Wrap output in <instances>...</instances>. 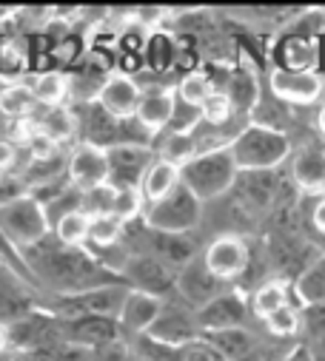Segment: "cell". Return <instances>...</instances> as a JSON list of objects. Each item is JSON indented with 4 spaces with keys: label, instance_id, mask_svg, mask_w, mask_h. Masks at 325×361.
Here are the masks:
<instances>
[{
    "label": "cell",
    "instance_id": "6da1fadb",
    "mask_svg": "<svg viewBox=\"0 0 325 361\" xmlns=\"http://www.w3.org/2000/svg\"><path fill=\"white\" fill-rule=\"evenodd\" d=\"M237 165L228 151V145H217L208 151H200L191 162L180 168V183L200 200L208 202L220 194H225L237 183Z\"/></svg>",
    "mask_w": 325,
    "mask_h": 361
},
{
    "label": "cell",
    "instance_id": "7a4b0ae2",
    "mask_svg": "<svg viewBox=\"0 0 325 361\" xmlns=\"http://www.w3.org/2000/svg\"><path fill=\"white\" fill-rule=\"evenodd\" d=\"M228 151L234 157L237 171H268L288 157V137L268 126H249L242 128L231 142Z\"/></svg>",
    "mask_w": 325,
    "mask_h": 361
},
{
    "label": "cell",
    "instance_id": "3957f363",
    "mask_svg": "<svg viewBox=\"0 0 325 361\" xmlns=\"http://www.w3.org/2000/svg\"><path fill=\"white\" fill-rule=\"evenodd\" d=\"M0 233H4L20 253H26L29 247L40 245L52 233V228L46 222L43 205L20 191V194L0 202Z\"/></svg>",
    "mask_w": 325,
    "mask_h": 361
},
{
    "label": "cell",
    "instance_id": "277c9868",
    "mask_svg": "<svg viewBox=\"0 0 325 361\" xmlns=\"http://www.w3.org/2000/svg\"><path fill=\"white\" fill-rule=\"evenodd\" d=\"M200 216H203V202L180 183L169 197H162L157 202H148L143 208L140 219L151 231H157V233H175V236H180V233L191 231L200 222Z\"/></svg>",
    "mask_w": 325,
    "mask_h": 361
},
{
    "label": "cell",
    "instance_id": "5b68a950",
    "mask_svg": "<svg viewBox=\"0 0 325 361\" xmlns=\"http://www.w3.org/2000/svg\"><path fill=\"white\" fill-rule=\"evenodd\" d=\"M109 159V185L114 188H140L143 173L154 162L148 145H117L106 151Z\"/></svg>",
    "mask_w": 325,
    "mask_h": 361
},
{
    "label": "cell",
    "instance_id": "8992f818",
    "mask_svg": "<svg viewBox=\"0 0 325 361\" xmlns=\"http://www.w3.org/2000/svg\"><path fill=\"white\" fill-rule=\"evenodd\" d=\"M66 173H69L71 185L77 191H89V188H98V185L109 183V159H106V151L98 148V145H92V142H80L69 154Z\"/></svg>",
    "mask_w": 325,
    "mask_h": 361
},
{
    "label": "cell",
    "instance_id": "52a82bcc",
    "mask_svg": "<svg viewBox=\"0 0 325 361\" xmlns=\"http://www.w3.org/2000/svg\"><path fill=\"white\" fill-rule=\"evenodd\" d=\"M203 264L208 267V274L220 282L237 279L242 270L249 267V247L237 236H220L206 247Z\"/></svg>",
    "mask_w": 325,
    "mask_h": 361
},
{
    "label": "cell",
    "instance_id": "ba28073f",
    "mask_svg": "<svg viewBox=\"0 0 325 361\" xmlns=\"http://www.w3.org/2000/svg\"><path fill=\"white\" fill-rule=\"evenodd\" d=\"M175 109H177V92H175V88H166V85L143 88L137 111H134V120L154 137V134L169 128V123L175 117Z\"/></svg>",
    "mask_w": 325,
    "mask_h": 361
},
{
    "label": "cell",
    "instance_id": "9c48e42d",
    "mask_svg": "<svg viewBox=\"0 0 325 361\" xmlns=\"http://www.w3.org/2000/svg\"><path fill=\"white\" fill-rule=\"evenodd\" d=\"M197 316H189L186 310L172 307L169 302H162V310L157 316V322L151 324V330L146 333L151 341L157 344H169V347H186L197 341Z\"/></svg>",
    "mask_w": 325,
    "mask_h": 361
},
{
    "label": "cell",
    "instance_id": "30bf717a",
    "mask_svg": "<svg viewBox=\"0 0 325 361\" xmlns=\"http://www.w3.org/2000/svg\"><path fill=\"white\" fill-rule=\"evenodd\" d=\"M162 299L160 293H146V290H129L120 310H117V324L126 333L134 336H146L151 330V324L157 322L160 310H162Z\"/></svg>",
    "mask_w": 325,
    "mask_h": 361
},
{
    "label": "cell",
    "instance_id": "8fae6325",
    "mask_svg": "<svg viewBox=\"0 0 325 361\" xmlns=\"http://www.w3.org/2000/svg\"><path fill=\"white\" fill-rule=\"evenodd\" d=\"M140 94H143V88H140L137 80H131L129 74H109L95 103H98L106 114H112V117H117V120H131L134 111H137Z\"/></svg>",
    "mask_w": 325,
    "mask_h": 361
},
{
    "label": "cell",
    "instance_id": "7c38bea8",
    "mask_svg": "<svg viewBox=\"0 0 325 361\" xmlns=\"http://www.w3.org/2000/svg\"><path fill=\"white\" fill-rule=\"evenodd\" d=\"M271 92L280 100L288 103H314L322 94V77L317 71H288L274 68L271 71Z\"/></svg>",
    "mask_w": 325,
    "mask_h": 361
},
{
    "label": "cell",
    "instance_id": "4fadbf2b",
    "mask_svg": "<svg viewBox=\"0 0 325 361\" xmlns=\"http://www.w3.org/2000/svg\"><path fill=\"white\" fill-rule=\"evenodd\" d=\"M117 319H103V316H77V319H63V336L74 344H89V347H106L117 341Z\"/></svg>",
    "mask_w": 325,
    "mask_h": 361
},
{
    "label": "cell",
    "instance_id": "5bb4252c",
    "mask_svg": "<svg viewBox=\"0 0 325 361\" xmlns=\"http://www.w3.org/2000/svg\"><path fill=\"white\" fill-rule=\"evenodd\" d=\"M177 288H180V293H183L191 305H197V307H206L208 302H214L217 296L225 293V290H220V279H214V276L208 274V267H206L203 262H194V259L180 270Z\"/></svg>",
    "mask_w": 325,
    "mask_h": 361
},
{
    "label": "cell",
    "instance_id": "9a60e30c",
    "mask_svg": "<svg viewBox=\"0 0 325 361\" xmlns=\"http://www.w3.org/2000/svg\"><path fill=\"white\" fill-rule=\"evenodd\" d=\"M40 134H46L57 148L71 142L77 134V114L69 106H57V109H40V114H32L29 120Z\"/></svg>",
    "mask_w": 325,
    "mask_h": 361
},
{
    "label": "cell",
    "instance_id": "2e32d148",
    "mask_svg": "<svg viewBox=\"0 0 325 361\" xmlns=\"http://www.w3.org/2000/svg\"><path fill=\"white\" fill-rule=\"evenodd\" d=\"M291 173H294V183H297L302 191H308V194L322 191V188H325V148H319V145L302 148V151L294 157Z\"/></svg>",
    "mask_w": 325,
    "mask_h": 361
},
{
    "label": "cell",
    "instance_id": "e0dca14e",
    "mask_svg": "<svg viewBox=\"0 0 325 361\" xmlns=\"http://www.w3.org/2000/svg\"><path fill=\"white\" fill-rule=\"evenodd\" d=\"M23 82L32 88V97L40 109H57V106H66V100H69V77L60 68L40 71Z\"/></svg>",
    "mask_w": 325,
    "mask_h": 361
},
{
    "label": "cell",
    "instance_id": "ac0fdd59",
    "mask_svg": "<svg viewBox=\"0 0 325 361\" xmlns=\"http://www.w3.org/2000/svg\"><path fill=\"white\" fill-rule=\"evenodd\" d=\"M240 313H242V299L237 293H223L214 302H208L206 307L197 310V327L203 330H225V327H237L240 324Z\"/></svg>",
    "mask_w": 325,
    "mask_h": 361
},
{
    "label": "cell",
    "instance_id": "d6986e66",
    "mask_svg": "<svg viewBox=\"0 0 325 361\" xmlns=\"http://www.w3.org/2000/svg\"><path fill=\"white\" fill-rule=\"evenodd\" d=\"M180 185V168L166 162V159H154L148 165V171L143 173V183H140V194L148 202H157L162 197H169L175 188Z\"/></svg>",
    "mask_w": 325,
    "mask_h": 361
},
{
    "label": "cell",
    "instance_id": "ffe728a7",
    "mask_svg": "<svg viewBox=\"0 0 325 361\" xmlns=\"http://www.w3.org/2000/svg\"><path fill=\"white\" fill-rule=\"evenodd\" d=\"M32 111H37V103L32 97V88L23 80L6 82L0 88V117H6L12 123H29Z\"/></svg>",
    "mask_w": 325,
    "mask_h": 361
},
{
    "label": "cell",
    "instance_id": "44dd1931",
    "mask_svg": "<svg viewBox=\"0 0 325 361\" xmlns=\"http://www.w3.org/2000/svg\"><path fill=\"white\" fill-rule=\"evenodd\" d=\"M200 151H203V142H200V137H197L194 131H169L166 140H162V145H160L157 159H166V162L183 168V165L191 162Z\"/></svg>",
    "mask_w": 325,
    "mask_h": 361
},
{
    "label": "cell",
    "instance_id": "7402d4cb",
    "mask_svg": "<svg viewBox=\"0 0 325 361\" xmlns=\"http://www.w3.org/2000/svg\"><path fill=\"white\" fill-rule=\"evenodd\" d=\"M89 222L92 216L83 214V211H74V214H66L54 228H52V236L57 245L69 247V250H77L89 242Z\"/></svg>",
    "mask_w": 325,
    "mask_h": 361
},
{
    "label": "cell",
    "instance_id": "603a6c76",
    "mask_svg": "<svg viewBox=\"0 0 325 361\" xmlns=\"http://www.w3.org/2000/svg\"><path fill=\"white\" fill-rule=\"evenodd\" d=\"M208 347H214L220 358L237 361V358H242V355H246L254 347V341H252V336L242 330V327H225V330H214L211 333Z\"/></svg>",
    "mask_w": 325,
    "mask_h": 361
},
{
    "label": "cell",
    "instance_id": "cb8c5ba5",
    "mask_svg": "<svg viewBox=\"0 0 325 361\" xmlns=\"http://www.w3.org/2000/svg\"><path fill=\"white\" fill-rule=\"evenodd\" d=\"M175 92H177V100L180 103H186L191 109H200L214 94V82H211V77L206 71H189L180 80V85L175 88Z\"/></svg>",
    "mask_w": 325,
    "mask_h": 361
},
{
    "label": "cell",
    "instance_id": "d4e9b609",
    "mask_svg": "<svg viewBox=\"0 0 325 361\" xmlns=\"http://www.w3.org/2000/svg\"><path fill=\"white\" fill-rule=\"evenodd\" d=\"M283 63L288 71H314L319 63V51L311 40L294 37V40H285L283 46Z\"/></svg>",
    "mask_w": 325,
    "mask_h": 361
},
{
    "label": "cell",
    "instance_id": "484cf974",
    "mask_svg": "<svg viewBox=\"0 0 325 361\" xmlns=\"http://www.w3.org/2000/svg\"><path fill=\"white\" fill-rule=\"evenodd\" d=\"M123 231H126V225H123L117 216H112V214H106V216H92V222H89V242H86V245H92L95 250H100V247H114V245H120Z\"/></svg>",
    "mask_w": 325,
    "mask_h": 361
},
{
    "label": "cell",
    "instance_id": "4316f807",
    "mask_svg": "<svg viewBox=\"0 0 325 361\" xmlns=\"http://www.w3.org/2000/svg\"><path fill=\"white\" fill-rule=\"evenodd\" d=\"M297 293L305 305H325V256L314 262L297 282Z\"/></svg>",
    "mask_w": 325,
    "mask_h": 361
},
{
    "label": "cell",
    "instance_id": "83f0119b",
    "mask_svg": "<svg viewBox=\"0 0 325 361\" xmlns=\"http://www.w3.org/2000/svg\"><path fill=\"white\" fill-rule=\"evenodd\" d=\"M29 68L26 40L20 37H4L0 40V77H15Z\"/></svg>",
    "mask_w": 325,
    "mask_h": 361
},
{
    "label": "cell",
    "instance_id": "f1b7e54d",
    "mask_svg": "<svg viewBox=\"0 0 325 361\" xmlns=\"http://www.w3.org/2000/svg\"><path fill=\"white\" fill-rule=\"evenodd\" d=\"M285 305H288V290H285V285H280V282H268V285L257 288V293L252 296V310H254V316H260L263 322H266L271 313H277L280 307H285Z\"/></svg>",
    "mask_w": 325,
    "mask_h": 361
},
{
    "label": "cell",
    "instance_id": "f546056e",
    "mask_svg": "<svg viewBox=\"0 0 325 361\" xmlns=\"http://www.w3.org/2000/svg\"><path fill=\"white\" fill-rule=\"evenodd\" d=\"M146 200L140 194V188H114V205H112V216H117L123 225H129L131 219L143 216Z\"/></svg>",
    "mask_w": 325,
    "mask_h": 361
},
{
    "label": "cell",
    "instance_id": "4dcf8cb0",
    "mask_svg": "<svg viewBox=\"0 0 325 361\" xmlns=\"http://www.w3.org/2000/svg\"><path fill=\"white\" fill-rule=\"evenodd\" d=\"M231 114H234V106H231L225 92H214L200 106V123H208V126H223V123L231 120Z\"/></svg>",
    "mask_w": 325,
    "mask_h": 361
},
{
    "label": "cell",
    "instance_id": "1f68e13d",
    "mask_svg": "<svg viewBox=\"0 0 325 361\" xmlns=\"http://www.w3.org/2000/svg\"><path fill=\"white\" fill-rule=\"evenodd\" d=\"M112 205H114V185L103 183L98 188L83 191V214H89V216H106V214H112Z\"/></svg>",
    "mask_w": 325,
    "mask_h": 361
},
{
    "label": "cell",
    "instance_id": "d6a6232c",
    "mask_svg": "<svg viewBox=\"0 0 325 361\" xmlns=\"http://www.w3.org/2000/svg\"><path fill=\"white\" fill-rule=\"evenodd\" d=\"M266 327H268V333L271 336H294L297 330H300V313L294 310V307H280L277 313H271L268 319H266Z\"/></svg>",
    "mask_w": 325,
    "mask_h": 361
},
{
    "label": "cell",
    "instance_id": "836d02e7",
    "mask_svg": "<svg viewBox=\"0 0 325 361\" xmlns=\"http://www.w3.org/2000/svg\"><path fill=\"white\" fill-rule=\"evenodd\" d=\"M20 165V148L15 140H0V173H4L6 179L18 171Z\"/></svg>",
    "mask_w": 325,
    "mask_h": 361
},
{
    "label": "cell",
    "instance_id": "e575fe53",
    "mask_svg": "<svg viewBox=\"0 0 325 361\" xmlns=\"http://www.w3.org/2000/svg\"><path fill=\"white\" fill-rule=\"evenodd\" d=\"M95 361H143L134 350H129L126 344H120V341H112V344H106V347H100V353H98V358Z\"/></svg>",
    "mask_w": 325,
    "mask_h": 361
},
{
    "label": "cell",
    "instance_id": "d590c367",
    "mask_svg": "<svg viewBox=\"0 0 325 361\" xmlns=\"http://www.w3.org/2000/svg\"><path fill=\"white\" fill-rule=\"evenodd\" d=\"M311 219H314V225H317V231H322L325 233V197L314 205V214H311Z\"/></svg>",
    "mask_w": 325,
    "mask_h": 361
},
{
    "label": "cell",
    "instance_id": "8d00e7d4",
    "mask_svg": "<svg viewBox=\"0 0 325 361\" xmlns=\"http://www.w3.org/2000/svg\"><path fill=\"white\" fill-rule=\"evenodd\" d=\"M9 361H37V353L26 350V347H18V350L9 353Z\"/></svg>",
    "mask_w": 325,
    "mask_h": 361
},
{
    "label": "cell",
    "instance_id": "74e56055",
    "mask_svg": "<svg viewBox=\"0 0 325 361\" xmlns=\"http://www.w3.org/2000/svg\"><path fill=\"white\" fill-rule=\"evenodd\" d=\"M12 347V336H9V324L0 322V355H4L6 350Z\"/></svg>",
    "mask_w": 325,
    "mask_h": 361
},
{
    "label": "cell",
    "instance_id": "f35d334b",
    "mask_svg": "<svg viewBox=\"0 0 325 361\" xmlns=\"http://www.w3.org/2000/svg\"><path fill=\"white\" fill-rule=\"evenodd\" d=\"M285 361H314V355H311L305 347H300V350H294V353H291Z\"/></svg>",
    "mask_w": 325,
    "mask_h": 361
},
{
    "label": "cell",
    "instance_id": "ab89813d",
    "mask_svg": "<svg viewBox=\"0 0 325 361\" xmlns=\"http://www.w3.org/2000/svg\"><path fill=\"white\" fill-rule=\"evenodd\" d=\"M317 128H319V134L325 137V106L317 111Z\"/></svg>",
    "mask_w": 325,
    "mask_h": 361
}]
</instances>
